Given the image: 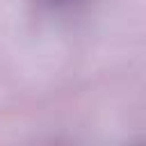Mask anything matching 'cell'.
Returning <instances> with one entry per match:
<instances>
[{
    "label": "cell",
    "mask_w": 146,
    "mask_h": 146,
    "mask_svg": "<svg viewBox=\"0 0 146 146\" xmlns=\"http://www.w3.org/2000/svg\"><path fill=\"white\" fill-rule=\"evenodd\" d=\"M43 9H50V11H57V9H66V7H71V5H75V2H80V0H36Z\"/></svg>",
    "instance_id": "1"
}]
</instances>
